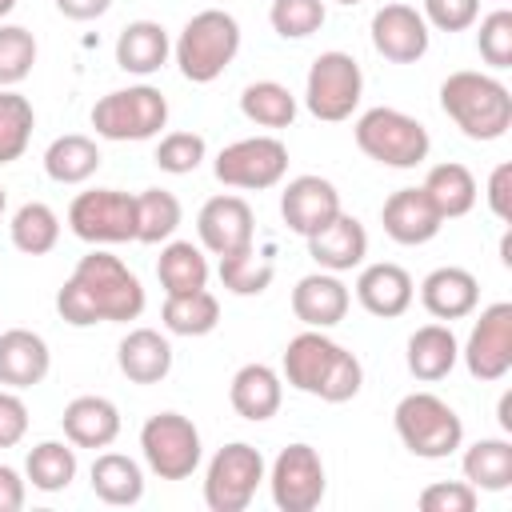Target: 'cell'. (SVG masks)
Here are the masks:
<instances>
[{
	"instance_id": "obj_1",
	"label": "cell",
	"mask_w": 512,
	"mask_h": 512,
	"mask_svg": "<svg viewBox=\"0 0 512 512\" xmlns=\"http://www.w3.org/2000/svg\"><path fill=\"white\" fill-rule=\"evenodd\" d=\"M56 312L72 328L128 324L144 312V284L136 280V272L120 256L92 248L88 256H80L72 276L60 284Z\"/></svg>"
},
{
	"instance_id": "obj_2",
	"label": "cell",
	"mask_w": 512,
	"mask_h": 512,
	"mask_svg": "<svg viewBox=\"0 0 512 512\" xmlns=\"http://www.w3.org/2000/svg\"><path fill=\"white\" fill-rule=\"evenodd\" d=\"M280 376L296 392L316 396L324 404H344L364 384V368H360L356 352H348L320 328H304L300 336L288 340V348L280 356Z\"/></svg>"
},
{
	"instance_id": "obj_3",
	"label": "cell",
	"mask_w": 512,
	"mask_h": 512,
	"mask_svg": "<svg viewBox=\"0 0 512 512\" xmlns=\"http://www.w3.org/2000/svg\"><path fill=\"white\" fill-rule=\"evenodd\" d=\"M440 108L444 116L468 136V140H500L512 128V92L504 80L488 72L460 68L440 84Z\"/></svg>"
},
{
	"instance_id": "obj_4",
	"label": "cell",
	"mask_w": 512,
	"mask_h": 512,
	"mask_svg": "<svg viewBox=\"0 0 512 512\" xmlns=\"http://www.w3.org/2000/svg\"><path fill=\"white\" fill-rule=\"evenodd\" d=\"M236 52H240V24H236V16L224 12V8H204V12H196V16L180 28V36H176V44H172L176 68H180V76L192 80V84H212V80H220L224 68L236 60Z\"/></svg>"
},
{
	"instance_id": "obj_5",
	"label": "cell",
	"mask_w": 512,
	"mask_h": 512,
	"mask_svg": "<svg viewBox=\"0 0 512 512\" xmlns=\"http://www.w3.org/2000/svg\"><path fill=\"white\" fill-rule=\"evenodd\" d=\"M356 148L384 168H420L432 152L428 128L400 108H368L352 124Z\"/></svg>"
},
{
	"instance_id": "obj_6",
	"label": "cell",
	"mask_w": 512,
	"mask_h": 512,
	"mask_svg": "<svg viewBox=\"0 0 512 512\" xmlns=\"http://www.w3.org/2000/svg\"><path fill=\"white\" fill-rule=\"evenodd\" d=\"M400 444L420 460H444L464 444V420L436 392H408L392 412Z\"/></svg>"
},
{
	"instance_id": "obj_7",
	"label": "cell",
	"mask_w": 512,
	"mask_h": 512,
	"mask_svg": "<svg viewBox=\"0 0 512 512\" xmlns=\"http://www.w3.org/2000/svg\"><path fill=\"white\" fill-rule=\"evenodd\" d=\"M96 136L104 140H152L160 136V128L168 124V100L160 88L152 84H132V88H116L108 96H100L88 112Z\"/></svg>"
},
{
	"instance_id": "obj_8",
	"label": "cell",
	"mask_w": 512,
	"mask_h": 512,
	"mask_svg": "<svg viewBox=\"0 0 512 512\" xmlns=\"http://www.w3.org/2000/svg\"><path fill=\"white\" fill-rule=\"evenodd\" d=\"M364 96V72L356 64L352 52H320L304 76V104L316 120L324 124H340L360 108Z\"/></svg>"
},
{
	"instance_id": "obj_9",
	"label": "cell",
	"mask_w": 512,
	"mask_h": 512,
	"mask_svg": "<svg viewBox=\"0 0 512 512\" xmlns=\"http://www.w3.org/2000/svg\"><path fill=\"white\" fill-rule=\"evenodd\" d=\"M140 452L152 476L160 480H188L200 468V432L180 412H156L140 428Z\"/></svg>"
},
{
	"instance_id": "obj_10",
	"label": "cell",
	"mask_w": 512,
	"mask_h": 512,
	"mask_svg": "<svg viewBox=\"0 0 512 512\" xmlns=\"http://www.w3.org/2000/svg\"><path fill=\"white\" fill-rule=\"evenodd\" d=\"M264 456L260 448L232 440L224 444L204 472V504L208 512H244L256 496V488L264 484Z\"/></svg>"
},
{
	"instance_id": "obj_11",
	"label": "cell",
	"mask_w": 512,
	"mask_h": 512,
	"mask_svg": "<svg viewBox=\"0 0 512 512\" xmlns=\"http://www.w3.org/2000/svg\"><path fill=\"white\" fill-rule=\"evenodd\" d=\"M68 228L84 244H128L136 240V196L120 188H88L68 204Z\"/></svg>"
},
{
	"instance_id": "obj_12",
	"label": "cell",
	"mask_w": 512,
	"mask_h": 512,
	"mask_svg": "<svg viewBox=\"0 0 512 512\" xmlns=\"http://www.w3.org/2000/svg\"><path fill=\"white\" fill-rule=\"evenodd\" d=\"M212 172L224 188L264 192L288 176V148L276 136H244V140H232L228 148H220Z\"/></svg>"
},
{
	"instance_id": "obj_13",
	"label": "cell",
	"mask_w": 512,
	"mask_h": 512,
	"mask_svg": "<svg viewBox=\"0 0 512 512\" xmlns=\"http://www.w3.org/2000/svg\"><path fill=\"white\" fill-rule=\"evenodd\" d=\"M272 504L280 512H312L320 508L324 492H328V476H324V460L312 444H288L276 452L272 468L264 472Z\"/></svg>"
},
{
	"instance_id": "obj_14",
	"label": "cell",
	"mask_w": 512,
	"mask_h": 512,
	"mask_svg": "<svg viewBox=\"0 0 512 512\" xmlns=\"http://www.w3.org/2000/svg\"><path fill=\"white\" fill-rule=\"evenodd\" d=\"M460 360L468 376L484 384H496L512 372V304L508 300H496L480 312L468 340L460 344Z\"/></svg>"
},
{
	"instance_id": "obj_15",
	"label": "cell",
	"mask_w": 512,
	"mask_h": 512,
	"mask_svg": "<svg viewBox=\"0 0 512 512\" xmlns=\"http://www.w3.org/2000/svg\"><path fill=\"white\" fill-rule=\"evenodd\" d=\"M196 236H200V248H208L212 256L240 252V248L256 244V212L236 192L212 196L196 212Z\"/></svg>"
},
{
	"instance_id": "obj_16",
	"label": "cell",
	"mask_w": 512,
	"mask_h": 512,
	"mask_svg": "<svg viewBox=\"0 0 512 512\" xmlns=\"http://www.w3.org/2000/svg\"><path fill=\"white\" fill-rule=\"evenodd\" d=\"M372 48L388 60V64H416L428 44L432 32L424 24V16L412 4H384L372 12Z\"/></svg>"
},
{
	"instance_id": "obj_17",
	"label": "cell",
	"mask_w": 512,
	"mask_h": 512,
	"mask_svg": "<svg viewBox=\"0 0 512 512\" xmlns=\"http://www.w3.org/2000/svg\"><path fill=\"white\" fill-rule=\"evenodd\" d=\"M336 212H344L340 208V192L324 176H296L280 192V216H284L288 232H296L304 240L312 232H320Z\"/></svg>"
},
{
	"instance_id": "obj_18",
	"label": "cell",
	"mask_w": 512,
	"mask_h": 512,
	"mask_svg": "<svg viewBox=\"0 0 512 512\" xmlns=\"http://www.w3.org/2000/svg\"><path fill=\"white\" fill-rule=\"evenodd\" d=\"M348 304H352V292L348 284L336 276V272H308L296 280L292 288V316L304 324V328H336L344 316H348Z\"/></svg>"
},
{
	"instance_id": "obj_19",
	"label": "cell",
	"mask_w": 512,
	"mask_h": 512,
	"mask_svg": "<svg viewBox=\"0 0 512 512\" xmlns=\"http://www.w3.org/2000/svg\"><path fill=\"white\" fill-rule=\"evenodd\" d=\"M380 224H384V232H388L396 244L416 248V244H428V240L440 232L444 216L436 212V204L428 200V192L416 184V188H396V192L384 200Z\"/></svg>"
},
{
	"instance_id": "obj_20",
	"label": "cell",
	"mask_w": 512,
	"mask_h": 512,
	"mask_svg": "<svg viewBox=\"0 0 512 512\" xmlns=\"http://www.w3.org/2000/svg\"><path fill=\"white\" fill-rule=\"evenodd\" d=\"M356 300L368 316H380V320H396L412 308L416 300V284L408 276V268L392 264V260H380V264H364L360 276H356Z\"/></svg>"
},
{
	"instance_id": "obj_21",
	"label": "cell",
	"mask_w": 512,
	"mask_h": 512,
	"mask_svg": "<svg viewBox=\"0 0 512 512\" xmlns=\"http://www.w3.org/2000/svg\"><path fill=\"white\" fill-rule=\"evenodd\" d=\"M420 304L428 316L452 324V320H464L476 312L480 304V280L460 268V264H444V268H432L424 280H420Z\"/></svg>"
},
{
	"instance_id": "obj_22",
	"label": "cell",
	"mask_w": 512,
	"mask_h": 512,
	"mask_svg": "<svg viewBox=\"0 0 512 512\" xmlns=\"http://www.w3.org/2000/svg\"><path fill=\"white\" fill-rule=\"evenodd\" d=\"M308 256L316 260V268H324V272H352V268H360L364 264V256H368V232H364V224L356 220V216H348V212H336L320 232H312L308 236Z\"/></svg>"
},
{
	"instance_id": "obj_23",
	"label": "cell",
	"mask_w": 512,
	"mask_h": 512,
	"mask_svg": "<svg viewBox=\"0 0 512 512\" xmlns=\"http://www.w3.org/2000/svg\"><path fill=\"white\" fill-rule=\"evenodd\" d=\"M52 368V352L48 340L32 328H8L0 332V384L4 388H36L44 384Z\"/></svg>"
},
{
	"instance_id": "obj_24",
	"label": "cell",
	"mask_w": 512,
	"mask_h": 512,
	"mask_svg": "<svg viewBox=\"0 0 512 512\" xmlns=\"http://www.w3.org/2000/svg\"><path fill=\"white\" fill-rule=\"evenodd\" d=\"M60 428H64L68 444L96 452V448L116 444V436H120V408L108 396H76V400L64 404Z\"/></svg>"
},
{
	"instance_id": "obj_25",
	"label": "cell",
	"mask_w": 512,
	"mask_h": 512,
	"mask_svg": "<svg viewBox=\"0 0 512 512\" xmlns=\"http://www.w3.org/2000/svg\"><path fill=\"white\" fill-rule=\"evenodd\" d=\"M280 400H284V376L268 364H244L236 368L232 384H228V404L236 416L252 420V424H264L280 412Z\"/></svg>"
},
{
	"instance_id": "obj_26",
	"label": "cell",
	"mask_w": 512,
	"mask_h": 512,
	"mask_svg": "<svg viewBox=\"0 0 512 512\" xmlns=\"http://www.w3.org/2000/svg\"><path fill=\"white\" fill-rule=\"evenodd\" d=\"M408 372L420 380V384H436L444 380L456 360H460V340L452 332V324H420L412 336H408Z\"/></svg>"
},
{
	"instance_id": "obj_27",
	"label": "cell",
	"mask_w": 512,
	"mask_h": 512,
	"mask_svg": "<svg viewBox=\"0 0 512 512\" xmlns=\"http://www.w3.org/2000/svg\"><path fill=\"white\" fill-rule=\"evenodd\" d=\"M116 364L132 384H160L172 372V344L156 328H132L116 344Z\"/></svg>"
},
{
	"instance_id": "obj_28",
	"label": "cell",
	"mask_w": 512,
	"mask_h": 512,
	"mask_svg": "<svg viewBox=\"0 0 512 512\" xmlns=\"http://www.w3.org/2000/svg\"><path fill=\"white\" fill-rule=\"evenodd\" d=\"M168 56H172V40H168L164 24H156V20H132L116 36V64L132 76L160 72L168 64Z\"/></svg>"
},
{
	"instance_id": "obj_29",
	"label": "cell",
	"mask_w": 512,
	"mask_h": 512,
	"mask_svg": "<svg viewBox=\"0 0 512 512\" xmlns=\"http://www.w3.org/2000/svg\"><path fill=\"white\" fill-rule=\"evenodd\" d=\"M88 484H92L96 500H104L112 508L140 504V496H144V472L124 452H96L92 472H88Z\"/></svg>"
},
{
	"instance_id": "obj_30",
	"label": "cell",
	"mask_w": 512,
	"mask_h": 512,
	"mask_svg": "<svg viewBox=\"0 0 512 512\" xmlns=\"http://www.w3.org/2000/svg\"><path fill=\"white\" fill-rule=\"evenodd\" d=\"M460 472L476 492H508L512 488V440L484 436L464 448Z\"/></svg>"
},
{
	"instance_id": "obj_31",
	"label": "cell",
	"mask_w": 512,
	"mask_h": 512,
	"mask_svg": "<svg viewBox=\"0 0 512 512\" xmlns=\"http://www.w3.org/2000/svg\"><path fill=\"white\" fill-rule=\"evenodd\" d=\"M420 188L428 192V200L436 204V212H440L444 220L468 216V212L476 208V196H480V188H476V176H472L464 164H456V160L432 164Z\"/></svg>"
},
{
	"instance_id": "obj_32",
	"label": "cell",
	"mask_w": 512,
	"mask_h": 512,
	"mask_svg": "<svg viewBox=\"0 0 512 512\" xmlns=\"http://www.w3.org/2000/svg\"><path fill=\"white\" fill-rule=\"evenodd\" d=\"M156 276H160L164 296H184V292L208 288V260H204L200 244H192V240H164Z\"/></svg>"
},
{
	"instance_id": "obj_33",
	"label": "cell",
	"mask_w": 512,
	"mask_h": 512,
	"mask_svg": "<svg viewBox=\"0 0 512 512\" xmlns=\"http://www.w3.org/2000/svg\"><path fill=\"white\" fill-rule=\"evenodd\" d=\"M96 168H100V148L92 136H80V132L56 136L44 152V172L56 184H84L96 176Z\"/></svg>"
},
{
	"instance_id": "obj_34",
	"label": "cell",
	"mask_w": 512,
	"mask_h": 512,
	"mask_svg": "<svg viewBox=\"0 0 512 512\" xmlns=\"http://www.w3.org/2000/svg\"><path fill=\"white\" fill-rule=\"evenodd\" d=\"M24 480L36 488V492H64L72 480H76V444L68 440H40L28 448V460H24Z\"/></svg>"
},
{
	"instance_id": "obj_35",
	"label": "cell",
	"mask_w": 512,
	"mask_h": 512,
	"mask_svg": "<svg viewBox=\"0 0 512 512\" xmlns=\"http://www.w3.org/2000/svg\"><path fill=\"white\" fill-rule=\"evenodd\" d=\"M160 320L172 336H208L220 324V300L208 288H196L184 296H164Z\"/></svg>"
},
{
	"instance_id": "obj_36",
	"label": "cell",
	"mask_w": 512,
	"mask_h": 512,
	"mask_svg": "<svg viewBox=\"0 0 512 512\" xmlns=\"http://www.w3.org/2000/svg\"><path fill=\"white\" fill-rule=\"evenodd\" d=\"M240 112L256 128H288L296 120V96L280 80H256L240 92Z\"/></svg>"
},
{
	"instance_id": "obj_37",
	"label": "cell",
	"mask_w": 512,
	"mask_h": 512,
	"mask_svg": "<svg viewBox=\"0 0 512 512\" xmlns=\"http://www.w3.org/2000/svg\"><path fill=\"white\" fill-rule=\"evenodd\" d=\"M184 220L180 200L168 188H144L136 192V240L140 244H164L176 236Z\"/></svg>"
},
{
	"instance_id": "obj_38",
	"label": "cell",
	"mask_w": 512,
	"mask_h": 512,
	"mask_svg": "<svg viewBox=\"0 0 512 512\" xmlns=\"http://www.w3.org/2000/svg\"><path fill=\"white\" fill-rule=\"evenodd\" d=\"M8 232H12L16 252H24V256H44V252H52L56 240H60V216H56L44 200H28V204L16 208Z\"/></svg>"
},
{
	"instance_id": "obj_39",
	"label": "cell",
	"mask_w": 512,
	"mask_h": 512,
	"mask_svg": "<svg viewBox=\"0 0 512 512\" xmlns=\"http://www.w3.org/2000/svg\"><path fill=\"white\" fill-rule=\"evenodd\" d=\"M272 276H276V264H272V256L256 252V244L220 256V284L232 296H260V292H268Z\"/></svg>"
},
{
	"instance_id": "obj_40",
	"label": "cell",
	"mask_w": 512,
	"mask_h": 512,
	"mask_svg": "<svg viewBox=\"0 0 512 512\" xmlns=\"http://www.w3.org/2000/svg\"><path fill=\"white\" fill-rule=\"evenodd\" d=\"M32 128H36L32 100L20 96L16 88H0V164H12L24 156Z\"/></svg>"
},
{
	"instance_id": "obj_41",
	"label": "cell",
	"mask_w": 512,
	"mask_h": 512,
	"mask_svg": "<svg viewBox=\"0 0 512 512\" xmlns=\"http://www.w3.org/2000/svg\"><path fill=\"white\" fill-rule=\"evenodd\" d=\"M324 16V0H272L268 8V24L280 40H308L312 32H320Z\"/></svg>"
},
{
	"instance_id": "obj_42",
	"label": "cell",
	"mask_w": 512,
	"mask_h": 512,
	"mask_svg": "<svg viewBox=\"0 0 512 512\" xmlns=\"http://www.w3.org/2000/svg\"><path fill=\"white\" fill-rule=\"evenodd\" d=\"M36 64V36L20 24H0V88H16L28 80Z\"/></svg>"
},
{
	"instance_id": "obj_43",
	"label": "cell",
	"mask_w": 512,
	"mask_h": 512,
	"mask_svg": "<svg viewBox=\"0 0 512 512\" xmlns=\"http://www.w3.org/2000/svg\"><path fill=\"white\" fill-rule=\"evenodd\" d=\"M208 156V144H204V136L200 132H168V136H160V144H156V168L160 172H172V176H188V172H196L200 168V160Z\"/></svg>"
},
{
	"instance_id": "obj_44",
	"label": "cell",
	"mask_w": 512,
	"mask_h": 512,
	"mask_svg": "<svg viewBox=\"0 0 512 512\" xmlns=\"http://www.w3.org/2000/svg\"><path fill=\"white\" fill-rule=\"evenodd\" d=\"M476 48L484 56V64L492 68H512V12L508 8H496L480 20V32H476Z\"/></svg>"
},
{
	"instance_id": "obj_45",
	"label": "cell",
	"mask_w": 512,
	"mask_h": 512,
	"mask_svg": "<svg viewBox=\"0 0 512 512\" xmlns=\"http://www.w3.org/2000/svg\"><path fill=\"white\" fill-rule=\"evenodd\" d=\"M420 512H472L480 504V492L468 480H432L416 496Z\"/></svg>"
},
{
	"instance_id": "obj_46",
	"label": "cell",
	"mask_w": 512,
	"mask_h": 512,
	"mask_svg": "<svg viewBox=\"0 0 512 512\" xmlns=\"http://www.w3.org/2000/svg\"><path fill=\"white\" fill-rule=\"evenodd\" d=\"M420 16L436 32H464L480 20V0H424Z\"/></svg>"
},
{
	"instance_id": "obj_47",
	"label": "cell",
	"mask_w": 512,
	"mask_h": 512,
	"mask_svg": "<svg viewBox=\"0 0 512 512\" xmlns=\"http://www.w3.org/2000/svg\"><path fill=\"white\" fill-rule=\"evenodd\" d=\"M28 432V404L16 388H0V448H16Z\"/></svg>"
},
{
	"instance_id": "obj_48",
	"label": "cell",
	"mask_w": 512,
	"mask_h": 512,
	"mask_svg": "<svg viewBox=\"0 0 512 512\" xmlns=\"http://www.w3.org/2000/svg\"><path fill=\"white\" fill-rule=\"evenodd\" d=\"M484 196H488V208H492V216H496L500 224H512V164H508V160L492 168Z\"/></svg>"
},
{
	"instance_id": "obj_49",
	"label": "cell",
	"mask_w": 512,
	"mask_h": 512,
	"mask_svg": "<svg viewBox=\"0 0 512 512\" xmlns=\"http://www.w3.org/2000/svg\"><path fill=\"white\" fill-rule=\"evenodd\" d=\"M24 496H28V480L12 464H0V512H20Z\"/></svg>"
},
{
	"instance_id": "obj_50",
	"label": "cell",
	"mask_w": 512,
	"mask_h": 512,
	"mask_svg": "<svg viewBox=\"0 0 512 512\" xmlns=\"http://www.w3.org/2000/svg\"><path fill=\"white\" fill-rule=\"evenodd\" d=\"M56 8L68 16V20H96L112 8V0H56Z\"/></svg>"
},
{
	"instance_id": "obj_51",
	"label": "cell",
	"mask_w": 512,
	"mask_h": 512,
	"mask_svg": "<svg viewBox=\"0 0 512 512\" xmlns=\"http://www.w3.org/2000/svg\"><path fill=\"white\" fill-rule=\"evenodd\" d=\"M496 420H500L504 432H512V392L500 396V404H496Z\"/></svg>"
},
{
	"instance_id": "obj_52",
	"label": "cell",
	"mask_w": 512,
	"mask_h": 512,
	"mask_svg": "<svg viewBox=\"0 0 512 512\" xmlns=\"http://www.w3.org/2000/svg\"><path fill=\"white\" fill-rule=\"evenodd\" d=\"M500 260L512 268V236H508V232H504V240H500Z\"/></svg>"
},
{
	"instance_id": "obj_53",
	"label": "cell",
	"mask_w": 512,
	"mask_h": 512,
	"mask_svg": "<svg viewBox=\"0 0 512 512\" xmlns=\"http://www.w3.org/2000/svg\"><path fill=\"white\" fill-rule=\"evenodd\" d=\"M12 8H16V0H0V20H4V16L12 12Z\"/></svg>"
},
{
	"instance_id": "obj_54",
	"label": "cell",
	"mask_w": 512,
	"mask_h": 512,
	"mask_svg": "<svg viewBox=\"0 0 512 512\" xmlns=\"http://www.w3.org/2000/svg\"><path fill=\"white\" fill-rule=\"evenodd\" d=\"M4 208H8V192L0 188V216H4Z\"/></svg>"
},
{
	"instance_id": "obj_55",
	"label": "cell",
	"mask_w": 512,
	"mask_h": 512,
	"mask_svg": "<svg viewBox=\"0 0 512 512\" xmlns=\"http://www.w3.org/2000/svg\"><path fill=\"white\" fill-rule=\"evenodd\" d=\"M336 4H344V8H352V4H364V0H336Z\"/></svg>"
}]
</instances>
